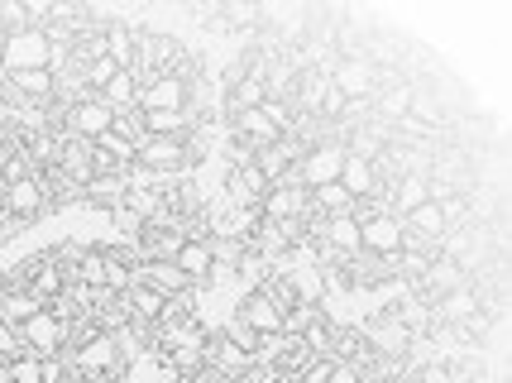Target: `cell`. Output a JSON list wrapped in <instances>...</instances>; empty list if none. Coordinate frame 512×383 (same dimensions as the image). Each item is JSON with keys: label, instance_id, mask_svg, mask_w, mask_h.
Masks as SVG:
<instances>
[{"label": "cell", "instance_id": "obj_7", "mask_svg": "<svg viewBox=\"0 0 512 383\" xmlns=\"http://www.w3.org/2000/svg\"><path fill=\"white\" fill-rule=\"evenodd\" d=\"M134 283H144V288H154L158 297H192L197 293V283L187 278V273L173 264V259H144L139 269H134Z\"/></svg>", "mask_w": 512, "mask_h": 383}, {"label": "cell", "instance_id": "obj_21", "mask_svg": "<svg viewBox=\"0 0 512 383\" xmlns=\"http://www.w3.org/2000/svg\"><path fill=\"white\" fill-rule=\"evenodd\" d=\"M134 96H139V82H134V72H115L111 82L96 91V101H106L111 111H130Z\"/></svg>", "mask_w": 512, "mask_h": 383}, {"label": "cell", "instance_id": "obj_33", "mask_svg": "<svg viewBox=\"0 0 512 383\" xmlns=\"http://www.w3.org/2000/svg\"><path fill=\"white\" fill-rule=\"evenodd\" d=\"M0 48H5V34H0Z\"/></svg>", "mask_w": 512, "mask_h": 383}, {"label": "cell", "instance_id": "obj_13", "mask_svg": "<svg viewBox=\"0 0 512 383\" xmlns=\"http://www.w3.org/2000/svg\"><path fill=\"white\" fill-rule=\"evenodd\" d=\"M268 101V82H264V58H259V68L240 72L235 82H230V111H259Z\"/></svg>", "mask_w": 512, "mask_h": 383}, {"label": "cell", "instance_id": "obj_15", "mask_svg": "<svg viewBox=\"0 0 512 383\" xmlns=\"http://www.w3.org/2000/svg\"><path fill=\"white\" fill-rule=\"evenodd\" d=\"M340 187L355 197V202H369L374 197V187H379V173H374V163L369 158H355L345 154V168H340Z\"/></svg>", "mask_w": 512, "mask_h": 383}, {"label": "cell", "instance_id": "obj_3", "mask_svg": "<svg viewBox=\"0 0 512 383\" xmlns=\"http://www.w3.org/2000/svg\"><path fill=\"white\" fill-rule=\"evenodd\" d=\"M340 168H345V144H340V139H321V144H312V149L302 154L297 182H302V192H312V187L340 182Z\"/></svg>", "mask_w": 512, "mask_h": 383}, {"label": "cell", "instance_id": "obj_27", "mask_svg": "<svg viewBox=\"0 0 512 383\" xmlns=\"http://www.w3.org/2000/svg\"><path fill=\"white\" fill-rule=\"evenodd\" d=\"M331 369H335L331 355H312V360L302 364V374H297V383H326V379H331Z\"/></svg>", "mask_w": 512, "mask_h": 383}, {"label": "cell", "instance_id": "obj_24", "mask_svg": "<svg viewBox=\"0 0 512 383\" xmlns=\"http://www.w3.org/2000/svg\"><path fill=\"white\" fill-rule=\"evenodd\" d=\"M422 202H426V178H422V173H407V178L398 182V206H402V216H407V211H417Z\"/></svg>", "mask_w": 512, "mask_h": 383}, {"label": "cell", "instance_id": "obj_4", "mask_svg": "<svg viewBox=\"0 0 512 383\" xmlns=\"http://www.w3.org/2000/svg\"><path fill=\"white\" fill-rule=\"evenodd\" d=\"M20 336H24V350H29V355H39V360H58V355L67 350V326L48 312V307L39 316H29V321H24Z\"/></svg>", "mask_w": 512, "mask_h": 383}, {"label": "cell", "instance_id": "obj_20", "mask_svg": "<svg viewBox=\"0 0 512 383\" xmlns=\"http://www.w3.org/2000/svg\"><path fill=\"white\" fill-rule=\"evenodd\" d=\"M125 211H130L139 226H149V221L163 216V192H154V187H130V192H125Z\"/></svg>", "mask_w": 512, "mask_h": 383}, {"label": "cell", "instance_id": "obj_9", "mask_svg": "<svg viewBox=\"0 0 512 383\" xmlns=\"http://www.w3.org/2000/svg\"><path fill=\"white\" fill-rule=\"evenodd\" d=\"M182 106H192V87H187V77H154L149 87L134 96V111H182Z\"/></svg>", "mask_w": 512, "mask_h": 383}, {"label": "cell", "instance_id": "obj_8", "mask_svg": "<svg viewBox=\"0 0 512 383\" xmlns=\"http://www.w3.org/2000/svg\"><path fill=\"white\" fill-rule=\"evenodd\" d=\"M111 120L115 111L106 106V101H96V96H82V101H72L67 106V125H58V130H67V135H77V139H101L106 130H111Z\"/></svg>", "mask_w": 512, "mask_h": 383}, {"label": "cell", "instance_id": "obj_18", "mask_svg": "<svg viewBox=\"0 0 512 383\" xmlns=\"http://www.w3.org/2000/svg\"><path fill=\"white\" fill-rule=\"evenodd\" d=\"M474 312H479V297H474V288H450V293H441V307H436V316H441V321H450V326H465Z\"/></svg>", "mask_w": 512, "mask_h": 383}, {"label": "cell", "instance_id": "obj_19", "mask_svg": "<svg viewBox=\"0 0 512 383\" xmlns=\"http://www.w3.org/2000/svg\"><path fill=\"white\" fill-rule=\"evenodd\" d=\"M39 312H44V302H34L24 288H5L0 293V321H10V326H24L29 316H39Z\"/></svg>", "mask_w": 512, "mask_h": 383}, {"label": "cell", "instance_id": "obj_23", "mask_svg": "<svg viewBox=\"0 0 512 383\" xmlns=\"http://www.w3.org/2000/svg\"><path fill=\"white\" fill-rule=\"evenodd\" d=\"M111 130H115V135H120V139H130L134 149H139V144H144V139H149V135H144V115L134 111V106H130V111H115Z\"/></svg>", "mask_w": 512, "mask_h": 383}, {"label": "cell", "instance_id": "obj_2", "mask_svg": "<svg viewBox=\"0 0 512 383\" xmlns=\"http://www.w3.org/2000/svg\"><path fill=\"white\" fill-rule=\"evenodd\" d=\"M53 44L44 39V29H20V34H5L0 48V77H15V72H39L48 68Z\"/></svg>", "mask_w": 512, "mask_h": 383}, {"label": "cell", "instance_id": "obj_34", "mask_svg": "<svg viewBox=\"0 0 512 383\" xmlns=\"http://www.w3.org/2000/svg\"><path fill=\"white\" fill-rule=\"evenodd\" d=\"M393 383H402V379H393Z\"/></svg>", "mask_w": 512, "mask_h": 383}, {"label": "cell", "instance_id": "obj_11", "mask_svg": "<svg viewBox=\"0 0 512 383\" xmlns=\"http://www.w3.org/2000/svg\"><path fill=\"white\" fill-rule=\"evenodd\" d=\"M259 216L273 221V226H297V221L307 216V192H302V187H288V182H278V187H268L264 192Z\"/></svg>", "mask_w": 512, "mask_h": 383}, {"label": "cell", "instance_id": "obj_22", "mask_svg": "<svg viewBox=\"0 0 512 383\" xmlns=\"http://www.w3.org/2000/svg\"><path fill=\"white\" fill-rule=\"evenodd\" d=\"M5 369V383H44V360L39 355H20V360L0 364Z\"/></svg>", "mask_w": 512, "mask_h": 383}, {"label": "cell", "instance_id": "obj_12", "mask_svg": "<svg viewBox=\"0 0 512 383\" xmlns=\"http://www.w3.org/2000/svg\"><path fill=\"white\" fill-rule=\"evenodd\" d=\"M173 264H178L197 288H206V283H211V269H216V245H211V240H182Z\"/></svg>", "mask_w": 512, "mask_h": 383}, {"label": "cell", "instance_id": "obj_28", "mask_svg": "<svg viewBox=\"0 0 512 383\" xmlns=\"http://www.w3.org/2000/svg\"><path fill=\"white\" fill-rule=\"evenodd\" d=\"M264 10L259 5H221V24H259Z\"/></svg>", "mask_w": 512, "mask_h": 383}, {"label": "cell", "instance_id": "obj_35", "mask_svg": "<svg viewBox=\"0 0 512 383\" xmlns=\"http://www.w3.org/2000/svg\"><path fill=\"white\" fill-rule=\"evenodd\" d=\"M288 383H297V379H288Z\"/></svg>", "mask_w": 512, "mask_h": 383}, {"label": "cell", "instance_id": "obj_17", "mask_svg": "<svg viewBox=\"0 0 512 383\" xmlns=\"http://www.w3.org/2000/svg\"><path fill=\"white\" fill-rule=\"evenodd\" d=\"M106 58H111L120 72H130L134 68V29L130 24H120V20H106Z\"/></svg>", "mask_w": 512, "mask_h": 383}, {"label": "cell", "instance_id": "obj_1", "mask_svg": "<svg viewBox=\"0 0 512 383\" xmlns=\"http://www.w3.org/2000/svg\"><path fill=\"white\" fill-rule=\"evenodd\" d=\"M67 369H77V374H96V379H111L120 383L130 374V364L120 360V350H115V340L101 331V336H91L87 345H77V350H67L63 355Z\"/></svg>", "mask_w": 512, "mask_h": 383}, {"label": "cell", "instance_id": "obj_26", "mask_svg": "<svg viewBox=\"0 0 512 383\" xmlns=\"http://www.w3.org/2000/svg\"><path fill=\"white\" fill-rule=\"evenodd\" d=\"M20 355H29V350H24L20 326H10V321H0V364L20 360Z\"/></svg>", "mask_w": 512, "mask_h": 383}, {"label": "cell", "instance_id": "obj_32", "mask_svg": "<svg viewBox=\"0 0 512 383\" xmlns=\"http://www.w3.org/2000/svg\"><path fill=\"white\" fill-rule=\"evenodd\" d=\"M5 192H10V182H5V173H0V216H5Z\"/></svg>", "mask_w": 512, "mask_h": 383}, {"label": "cell", "instance_id": "obj_29", "mask_svg": "<svg viewBox=\"0 0 512 383\" xmlns=\"http://www.w3.org/2000/svg\"><path fill=\"white\" fill-rule=\"evenodd\" d=\"M407 115H417V120H441V115H436V96H426V91H412V101H407Z\"/></svg>", "mask_w": 512, "mask_h": 383}, {"label": "cell", "instance_id": "obj_14", "mask_svg": "<svg viewBox=\"0 0 512 383\" xmlns=\"http://www.w3.org/2000/svg\"><path fill=\"white\" fill-rule=\"evenodd\" d=\"M125 192H130L125 173H101V178H91L87 187H82V202L96 206V211H120V206H125Z\"/></svg>", "mask_w": 512, "mask_h": 383}, {"label": "cell", "instance_id": "obj_31", "mask_svg": "<svg viewBox=\"0 0 512 383\" xmlns=\"http://www.w3.org/2000/svg\"><path fill=\"white\" fill-rule=\"evenodd\" d=\"M326 383H364V379H359V369H355V364H335V369H331V379H326Z\"/></svg>", "mask_w": 512, "mask_h": 383}, {"label": "cell", "instance_id": "obj_16", "mask_svg": "<svg viewBox=\"0 0 512 383\" xmlns=\"http://www.w3.org/2000/svg\"><path fill=\"white\" fill-rule=\"evenodd\" d=\"M402 226L412 230V235H417V240H426V245H431V240H446V211H441V206L436 202H422L417 206V211H407V216H402Z\"/></svg>", "mask_w": 512, "mask_h": 383}, {"label": "cell", "instance_id": "obj_10", "mask_svg": "<svg viewBox=\"0 0 512 383\" xmlns=\"http://www.w3.org/2000/svg\"><path fill=\"white\" fill-rule=\"evenodd\" d=\"M235 316L245 321L249 331L259 340H268V336H283V312L268 302V293L264 288H249L245 297H240V307H235Z\"/></svg>", "mask_w": 512, "mask_h": 383}, {"label": "cell", "instance_id": "obj_6", "mask_svg": "<svg viewBox=\"0 0 512 383\" xmlns=\"http://www.w3.org/2000/svg\"><path fill=\"white\" fill-rule=\"evenodd\" d=\"M326 82H331V87L355 106V101H369V96L379 91V68H374V63H364V58H340Z\"/></svg>", "mask_w": 512, "mask_h": 383}, {"label": "cell", "instance_id": "obj_30", "mask_svg": "<svg viewBox=\"0 0 512 383\" xmlns=\"http://www.w3.org/2000/svg\"><path fill=\"white\" fill-rule=\"evenodd\" d=\"M417 383H460V379H455L450 364H426L422 374H417Z\"/></svg>", "mask_w": 512, "mask_h": 383}, {"label": "cell", "instance_id": "obj_5", "mask_svg": "<svg viewBox=\"0 0 512 383\" xmlns=\"http://www.w3.org/2000/svg\"><path fill=\"white\" fill-rule=\"evenodd\" d=\"M359 254H374V259H393V254H402V216L379 211V216L359 221Z\"/></svg>", "mask_w": 512, "mask_h": 383}, {"label": "cell", "instance_id": "obj_25", "mask_svg": "<svg viewBox=\"0 0 512 383\" xmlns=\"http://www.w3.org/2000/svg\"><path fill=\"white\" fill-rule=\"evenodd\" d=\"M407 101H412V91H407V87H388L379 96L383 120H407Z\"/></svg>", "mask_w": 512, "mask_h": 383}]
</instances>
